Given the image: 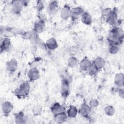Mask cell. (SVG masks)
Segmentation results:
<instances>
[{"label":"cell","mask_w":124,"mask_h":124,"mask_svg":"<svg viewBox=\"0 0 124 124\" xmlns=\"http://www.w3.org/2000/svg\"><path fill=\"white\" fill-rule=\"evenodd\" d=\"M108 44H114L120 45L124 41V31L119 28L114 27L109 31L108 35Z\"/></svg>","instance_id":"6da1fadb"},{"label":"cell","mask_w":124,"mask_h":124,"mask_svg":"<svg viewBox=\"0 0 124 124\" xmlns=\"http://www.w3.org/2000/svg\"><path fill=\"white\" fill-rule=\"evenodd\" d=\"M70 93V81L67 78H63L61 85V93L62 96L66 98Z\"/></svg>","instance_id":"7a4b0ae2"},{"label":"cell","mask_w":124,"mask_h":124,"mask_svg":"<svg viewBox=\"0 0 124 124\" xmlns=\"http://www.w3.org/2000/svg\"><path fill=\"white\" fill-rule=\"evenodd\" d=\"M92 109L89 104L86 103H83L78 109V113L84 118H88L91 112Z\"/></svg>","instance_id":"3957f363"},{"label":"cell","mask_w":124,"mask_h":124,"mask_svg":"<svg viewBox=\"0 0 124 124\" xmlns=\"http://www.w3.org/2000/svg\"><path fill=\"white\" fill-rule=\"evenodd\" d=\"M118 21V14L117 11L114 9L112 10L109 16L106 17V22L111 26H115Z\"/></svg>","instance_id":"277c9868"},{"label":"cell","mask_w":124,"mask_h":124,"mask_svg":"<svg viewBox=\"0 0 124 124\" xmlns=\"http://www.w3.org/2000/svg\"><path fill=\"white\" fill-rule=\"evenodd\" d=\"M14 107L12 103L8 101L3 102L1 105V109L2 113L5 115H8L13 110Z\"/></svg>","instance_id":"5b68a950"},{"label":"cell","mask_w":124,"mask_h":124,"mask_svg":"<svg viewBox=\"0 0 124 124\" xmlns=\"http://www.w3.org/2000/svg\"><path fill=\"white\" fill-rule=\"evenodd\" d=\"M27 76L30 81H34L39 79L40 72L36 68H31L28 72Z\"/></svg>","instance_id":"8992f818"},{"label":"cell","mask_w":124,"mask_h":124,"mask_svg":"<svg viewBox=\"0 0 124 124\" xmlns=\"http://www.w3.org/2000/svg\"><path fill=\"white\" fill-rule=\"evenodd\" d=\"M71 9L68 4L64 5L61 10L60 16L63 20H67L71 17Z\"/></svg>","instance_id":"52a82bcc"},{"label":"cell","mask_w":124,"mask_h":124,"mask_svg":"<svg viewBox=\"0 0 124 124\" xmlns=\"http://www.w3.org/2000/svg\"><path fill=\"white\" fill-rule=\"evenodd\" d=\"M92 65V62H91L88 58L86 57L83 58V59L79 63L80 69L84 72H87Z\"/></svg>","instance_id":"ba28073f"},{"label":"cell","mask_w":124,"mask_h":124,"mask_svg":"<svg viewBox=\"0 0 124 124\" xmlns=\"http://www.w3.org/2000/svg\"><path fill=\"white\" fill-rule=\"evenodd\" d=\"M11 7L13 12L18 15L21 12L23 6L20 0H13L11 2Z\"/></svg>","instance_id":"9c48e42d"},{"label":"cell","mask_w":124,"mask_h":124,"mask_svg":"<svg viewBox=\"0 0 124 124\" xmlns=\"http://www.w3.org/2000/svg\"><path fill=\"white\" fill-rule=\"evenodd\" d=\"M0 53L7 51L9 50L11 46V40L9 37H3L0 43Z\"/></svg>","instance_id":"30bf717a"},{"label":"cell","mask_w":124,"mask_h":124,"mask_svg":"<svg viewBox=\"0 0 124 124\" xmlns=\"http://www.w3.org/2000/svg\"><path fill=\"white\" fill-rule=\"evenodd\" d=\"M83 12V10L81 7H75L71 9V18L73 20L78 19L80 16H81Z\"/></svg>","instance_id":"8fae6325"},{"label":"cell","mask_w":124,"mask_h":124,"mask_svg":"<svg viewBox=\"0 0 124 124\" xmlns=\"http://www.w3.org/2000/svg\"><path fill=\"white\" fill-rule=\"evenodd\" d=\"M17 62L15 59H12L7 61L6 63L7 70L10 73L15 72L17 68Z\"/></svg>","instance_id":"7c38bea8"},{"label":"cell","mask_w":124,"mask_h":124,"mask_svg":"<svg viewBox=\"0 0 124 124\" xmlns=\"http://www.w3.org/2000/svg\"><path fill=\"white\" fill-rule=\"evenodd\" d=\"M68 118L66 111H63L54 115V120L56 123L62 124L65 123Z\"/></svg>","instance_id":"4fadbf2b"},{"label":"cell","mask_w":124,"mask_h":124,"mask_svg":"<svg viewBox=\"0 0 124 124\" xmlns=\"http://www.w3.org/2000/svg\"><path fill=\"white\" fill-rule=\"evenodd\" d=\"M50 110L53 115H55L61 112L65 111V108L59 103L55 102L51 106Z\"/></svg>","instance_id":"5bb4252c"},{"label":"cell","mask_w":124,"mask_h":124,"mask_svg":"<svg viewBox=\"0 0 124 124\" xmlns=\"http://www.w3.org/2000/svg\"><path fill=\"white\" fill-rule=\"evenodd\" d=\"M45 29V24L44 21L43 20L40 19L34 23L33 30L37 34H38L44 31Z\"/></svg>","instance_id":"9a60e30c"},{"label":"cell","mask_w":124,"mask_h":124,"mask_svg":"<svg viewBox=\"0 0 124 124\" xmlns=\"http://www.w3.org/2000/svg\"><path fill=\"white\" fill-rule=\"evenodd\" d=\"M114 84L118 88L124 86V75L123 73H119L115 75L114 77Z\"/></svg>","instance_id":"2e32d148"},{"label":"cell","mask_w":124,"mask_h":124,"mask_svg":"<svg viewBox=\"0 0 124 124\" xmlns=\"http://www.w3.org/2000/svg\"><path fill=\"white\" fill-rule=\"evenodd\" d=\"M92 64L98 71H99L104 67L105 61L102 57H97L92 62Z\"/></svg>","instance_id":"e0dca14e"},{"label":"cell","mask_w":124,"mask_h":124,"mask_svg":"<svg viewBox=\"0 0 124 124\" xmlns=\"http://www.w3.org/2000/svg\"><path fill=\"white\" fill-rule=\"evenodd\" d=\"M45 45L46 47L51 50H55L58 46V43L54 38H50L47 39L45 43Z\"/></svg>","instance_id":"ac0fdd59"},{"label":"cell","mask_w":124,"mask_h":124,"mask_svg":"<svg viewBox=\"0 0 124 124\" xmlns=\"http://www.w3.org/2000/svg\"><path fill=\"white\" fill-rule=\"evenodd\" d=\"M81 21L84 24L86 25H91L93 22L92 17L88 12H83L81 16Z\"/></svg>","instance_id":"d6986e66"},{"label":"cell","mask_w":124,"mask_h":124,"mask_svg":"<svg viewBox=\"0 0 124 124\" xmlns=\"http://www.w3.org/2000/svg\"><path fill=\"white\" fill-rule=\"evenodd\" d=\"M59 8V4L57 1H50L47 6V11L50 14H55Z\"/></svg>","instance_id":"ffe728a7"},{"label":"cell","mask_w":124,"mask_h":124,"mask_svg":"<svg viewBox=\"0 0 124 124\" xmlns=\"http://www.w3.org/2000/svg\"><path fill=\"white\" fill-rule=\"evenodd\" d=\"M66 114L68 117L71 118H74L77 116L78 114V109L76 106L71 105L67 109L66 111Z\"/></svg>","instance_id":"44dd1931"},{"label":"cell","mask_w":124,"mask_h":124,"mask_svg":"<svg viewBox=\"0 0 124 124\" xmlns=\"http://www.w3.org/2000/svg\"><path fill=\"white\" fill-rule=\"evenodd\" d=\"M25 115L22 111H20L15 114V120L16 124H26Z\"/></svg>","instance_id":"7402d4cb"},{"label":"cell","mask_w":124,"mask_h":124,"mask_svg":"<svg viewBox=\"0 0 124 124\" xmlns=\"http://www.w3.org/2000/svg\"><path fill=\"white\" fill-rule=\"evenodd\" d=\"M19 87L22 90V91L28 96L30 93L31 86L30 83L28 81H24L20 84Z\"/></svg>","instance_id":"603a6c76"},{"label":"cell","mask_w":124,"mask_h":124,"mask_svg":"<svg viewBox=\"0 0 124 124\" xmlns=\"http://www.w3.org/2000/svg\"><path fill=\"white\" fill-rule=\"evenodd\" d=\"M108 50L111 54L117 53L120 49V45L114 44H108Z\"/></svg>","instance_id":"cb8c5ba5"},{"label":"cell","mask_w":124,"mask_h":124,"mask_svg":"<svg viewBox=\"0 0 124 124\" xmlns=\"http://www.w3.org/2000/svg\"><path fill=\"white\" fill-rule=\"evenodd\" d=\"M42 111H43L42 107L39 104L34 106L32 109V114L34 116H37L40 115L42 112Z\"/></svg>","instance_id":"d4e9b609"},{"label":"cell","mask_w":124,"mask_h":124,"mask_svg":"<svg viewBox=\"0 0 124 124\" xmlns=\"http://www.w3.org/2000/svg\"><path fill=\"white\" fill-rule=\"evenodd\" d=\"M104 110L105 113L108 116H113L115 112V109L111 105L106 106L104 108Z\"/></svg>","instance_id":"484cf974"},{"label":"cell","mask_w":124,"mask_h":124,"mask_svg":"<svg viewBox=\"0 0 124 124\" xmlns=\"http://www.w3.org/2000/svg\"><path fill=\"white\" fill-rule=\"evenodd\" d=\"M14 93L17 98L20 99H23L27 96L19 87H18L15 89L14 91Z\"/></svg>","instance_id":"4316f807"},{"label":"cell","mask_w":124,"mask_h":124,"mask_svg":"<svg viewBox=\"0 0 124 124\" xmlns=\"http://www.w3.org/2000/svg\"><path fill=\"white\" fill-rule=\"evenodd\" d=\"M78 64V60L74 56L70 57L67 61V65L70 68L75 67Z\"/></svg>","instance_id":"83f0119b"},{"label":"cell","mask_w":124,"mask_h":124,"mask_svg":"<svg viewBox=\"0 0 124 124\" xmlns=\"http://www.w3.org/2000/svg\"><path fill=\"white\" fill-rule=\"evenodd\" d=\"M98 70L95 68V67L92 64L91 67L89 68V69L88 70L87 72L88 74L92 77H94L97 75V74L98 72Z\"/></svg>","instance_id":"f1b7e54d"},{"label":"cell","mask_w":124,"mask_h":124,"mask_svg":"<svg viewBox=\"0 0 124 124\" xmlns=\"http://www.w3.org/2000/svg\"><path fill=\"white\" fill-rule=\"evenodd\" d=\"M111 11H112V9L111 8L109 7H107L102 10L101 12V15L103 17H105L106 18L109 16V15L110 14Z\"/></svg>","instance_id":"f546056e"},{"label":"cell","mask_w":124,"mask_h":124,"mask_svg":"<svg viewBox=\"0 0 124 124\" xmlns=\"http://www.w3.org/2000/svg\"><path fill=\"white\" fill-rule=\"evenodd\" d=\"M99 105V102L96 99H92L89 103V105L92 108L97 107Z\"/></svg>","instance_id":"4dcf8cb0"},{"label":"cell","mask_w":124,"mask_h":124,"mask_svg":"<svg viewBox=\"0 0 124 124\" xmlns=\"http://www.w3.org/2000/svg\"><path fill=\"white\" fill-rule=\"evenodd\" d=\"M36 7L37 10L39 12L41 11L43 9L44 7L43 2L42 1H37V3H36Z\"/></svg>","instance_id":"1f68e13d"},{"label":"cell","mask_w":124,"mask_h":124,"mask_svg":"<svg viewBox=\"0 0 124 124\" xmlns=\"http://www.w3.org/2000/svg\"><path fill=\"white\" fill-rule=\"evenodd\" d=\"M118 94H119V96L121 98H123L124 96V89L122 87V88H119L118 90Z\"/></svg>","instance_id":"d6a6232c"},{"label":"cell","mask_w":124,"mask_h":124,"mask_svg":"<svg viewBox=\"0 0 124 124\" xmlns=\"http://www.w3.org/2000/svg\"><path fill=\"white\" fill-rule=\"evenodd\" d=\"M21 1V3L22 4L23 6H26L28 5V4L29 3V2H30L28 0H20Z\"/></svg>","instance_id":"836d02e7"}]
</instances>
